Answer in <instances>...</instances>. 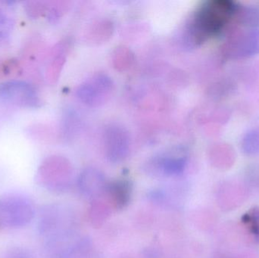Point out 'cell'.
I'll return each instance as SVG.
<instances>
[{
    "mask_svg": "<svg viewBox=\"0 0 259 258\" xmlns=\"http://www.w3.org/2000/svg\"><path fill=\"white\" fill-rule=\"evenodd\" d=\"M234 11V6L231 2H212L204 6L195 21L196 36L206 39L219 33L231 19Z\"/></svg>",
    "mask_w": 259,
    "mask_h": 258,
    "instance_id": "6da1fadb",
    "label": "cell"
},
{
    "mask_svg": "<svg viewBox=\"0 0 259 258\" xmlns=\"http://www.w3.org/2000/svg\"><path fill=\"white\" fill-rule=\"evenodd\" d=\"M35 207L31 198L24 194H5L0 197V224L10 228L27 226L34 218Z\"/></svg>",
    "mask_w": 259,
    "mask_h": 258,
    "instance_id": "7a4b0ae2",
    "label": "cell"
},
{
    "mask_svg": "<svg viewBox=\"0 0 259 258\" xmlns=\"http://www.w3.org/2000/svg\"><path fill=\"white\" fill-rule=\"evenodd\" d=\"M70 225L71 214L62 204H49L39 212L38 230L46 242L70 236Z\"/></svg>",
    "mask_w": 259,
    "mask_h": 258,
    "instance_id": "3957f363",
    "label": "cell"
},
{
    "mask_svg": "<svg viewBox=\"0 0 259 258\" xmlns=\"http://www.w3.org/2000/svg\"><path fill=\"white\" fill-rule=\"evenodd\" d=\"M0 100L20 107H36L39 98L35 88L22 80H11L0 84Z\"/></svg>",
    "mask_w": 259,
    "mask_h": 258,
    "instance_id": "277c9868",
    "label": "cell"
},
{
    "mask_svg": "<svg viewBox=\"0 0 259 258\" xmlns=\"http://www.w3.org/2000/svg\"><path fill=\"white\" fill-rule=\"evenodd\" d=\"M80 192L87 196L96 197L106 191L104 179L96 172H86L79 180Z\"/></svg>",
    "mask_w": 259,
    "mask_h": 258,
    "instance_id": "5b68a950",
    "label": "cell"
},
{
    "mask_svg": "<svg viewBox=\"0 0 259 258\" xmlns=\"http://www.w3.org/2000/svg\"><path fill=\"white\" fill-rule=\"evenodd\" d=\"M131 184L127 181H116L111 183L106 188V191L112 197L118 209H124L128 204L131 199Z\"/></svg>",
    "mask_w": 259,
    "mask_h": 258,
    "instance_id": "8992f818",
    "label": "cell"
},
{
    "mask_svg": "<svg viewBox=\"0 0 259 258\" xmlns=\"http://www.w3.org/2000/svg\"><path fill=\"white\" fill-rule=\"evenodd\" d=\"M0 258H33V254L25 248L13 247L6 250L0 255Z\"/></svg>",
    "mask_w": 259,
    "mask_h": 258,
    "instance_id": "52a82bcc",
    "label": "cell"
},
{
    "mask_svg": "<svg viewBox=\"0 0 259 258\" xmlns=\"http://www.w3.org/2000/svg\"><path fill=\"white\" fill-rule=\"evenodd\" d=\"M12 21L0 9V39L6 38L12 29Z\"/></svg>",
    "mask_w": 259,
    "mask_h": 258,
    "instance_id": "ba28073f",
    "label": "cell"
}]
</instances>
